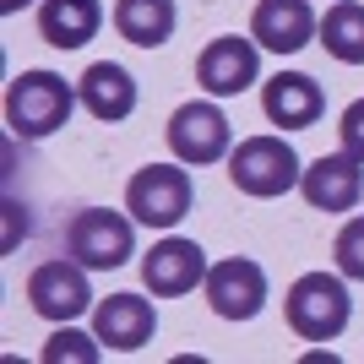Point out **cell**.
Segmentation results:
<instances>
[{
    "instance_id": "15",
    "label": "cell",
    "mask_w": 364,
    "mask_h": 364,
    "mask_svg": "<svg viewBox=\"0 0 364 364\" xmlns=\"http://www.w3.org/2000/svg\"><path fill=\"white\" fill-rule=\"evenodd\" d=\"M76 98L87 104L92 120L120 125V120H131V109H136V76L125 71V65H114V60H98V65H87V71H82Z\"/></svg>"
},
{
    "instance_id": "7",
    "label": "cell",
    "mask_w": 364,
    "mask_h": 364,
    "mask_svg": "<svg viewBox=\"0 0 364 364\" xmlns=\"http://www.w3.org/2000/svg\"><path fill=\"white\" fill-rule=\"evenodd\" d=\"M201 289H207L213 316H223V321H256L261 310H267V272H261L250 256L213 261Z\"/></svg>"
},
{
    "instance_id": "20",
    "label": "cell",
    "mask_w": 364,
    "mask_h": 364,
    "mask_svg": "<svg viewBox=\"0 0 364 364\" xmlns=\"http://www.w3.org/2000/svg\"><path fill=\"white\" fill-rule=\"evenodd\" d=\"M60 359H76V364H92L98 359V332L92 337H82V332H71V326H60V332L44 343V364H60Z\"/></svg>"
},
{
    "instance_id": "6",
    "label": "cell",
    "mask_w": 364,
    "mask_h": 364,
    "mask_svg": "<svg viewBox=\"0 0 364 364\" xmlns=\"http://www.w3.org/2000/svg\"><path fill=\"white\" fill-rule=\"evenodd\" d=\"M168 152L191 168H207V164H223L228 152H234V125L218 104L207 98H191L168 114Z\"/></svg>"
},
{
    "instance_id": "2",
    "label": "cell",
    "mask_w": 364,
    "mask_h": 364,
    "mask_svg": "<svg viewBox=\"0 0 364 364\" xmlns=\"http://www.w3.org/2000/svg\"><path fill=\"white\" fill-rule=\"evenodd\" d=\"M283 316H289L294 337H304V343H337V337L348 332V316H353L348 277L343 272L294 277V289L283 294Z\"/></svg>"
},
{
    "instance_id": "21",
    "label": "cell",
    "mask_w": 364,
    "mask_h": 364,
    "mask_svg": "<svg viewBox=\"0 0 364 364\" xmlns=\"http://www.w3.org/2000/svg\"><path fill=\"white\" fill-rule=\"evenodd\" d=\"M337 141H343V152L364 158V98H353V104L343 109V120H337Z\"/></svg>"
},
{
    "instance_id": "14",
    "label": "cell",
    "mask_w": 364,
    "mask_h": 364,
    "mask_svg": "<svg viewBox=\"0 0 364 364\" xmlns=\"http://www.w3.org/2000/svg\"><path fill=\"white\" fill-rule=\"evenodd\" d=\"M261 109L267 120L283 125V131H310V125L326 114V92H321L316 76L304 71H277L267 87H261Z\"/></svg>"
},
{
    "instance_id": "4",
    "label": "cell",
    "mask_w": 364,
    "mask_h": 364,
    "mask_svg": "<svg viewBox=\"0 0 364 364\" xmlns=\"http://www.w3.org/2000/svg\"><path fill=\"white\" fill-rule=\"evenodd\" d=\"M65 256H76L87 272H114L136 256V218L109 213V207H82L65 223Z\"/></svg>"
},
{
    "instance_id": "9",
    "label": "cell",
    "mask_w": 364,
    "mask_h": 364,
    "mask_svg": "<svg viewBox=\"0 0 364 364\" xmlns=\"http://www.w3.org/2000/svg\"><path fill=\"white\" fill-rule=\"evenodd\" d=\"M207 250H201L196 240H180V234H168V240H158L141 256V283H147L152 299H180V294H191L196 283H207Z\"/></svg>"
},
{
    "instance_id": "11",
    "label": "cell",
    "mask_w": 364,
    "mask_h": 364,
    "mask_svg": "<svg viewBox=\"0 0 364 364\" xmlns=\"http://www.w3.org/2000/svg\"><path fill=\"white\" fill-rule=\"evenodd\" d=\"M256 76H261V55H256L250 38H240V33L213 38V44L201 49V60H196V82L213 92V98H234V92H245Z\"/></svg>"
},
{
    "instance_id": "13",
    "label": "cell",
    "mask_w": 364,
    "mask_h": 364,
    "mask_svg": "<svg viewBox=\"0 0 364 364\" xmlns=\"http://www.w3.org/2000/svg\"><path fill=\"white\" fill-rule=\"evenodd\" d=\"M92 332H98V343H109V348L136 353V348H147L152 332H158V310H152V299H141V294H109V299H98V310H92Z\"/></svg>"
},
{
    "instance_id": "8",
    "label": "cell",
    "mask_w": 364,
    "mask_h": 364,
    "mask_svg": "<svg viewBox=\"0 0 364 364\" xmlns=\"http://www.w3.org/2000/svg\"><path fill=\"white\" fill-rule=\"evenodd\" d=\"M28 304L38 310L44 321H55V326H65V321H76L82 310L92 304V283H87V267L76 256L65 261H44V267H33L28 277Z\"/></svg>"
},
{
    "instance_id": "5",
    "label": "cell",
    "mask_w": 364,
    "mask_h": 364,
    "mask_svg": "<svg viewBox=\"0 0 364 364\" xmlns=\"http://www.w3.org/2000/svg\"><path fill=\"white\" fill-rule=\"evenodd\" d=\"M191 207H196V185H191V168L180 164H147L125 185V213L141 228H174Z\"/></svg>"
},
{
    "instance_id": "1",
    "label": "cell",
    "mask_w": 364,
    "mask_h": 364,
    "mask_svg": "<svg viewBox=\"0 0 364 364\" xmlns=\"http://www.w3.org/2000/svg\"><path fill=\"white\" fill-rule=\"evenodd\" d=\"M71 109H76V87L60 71H22V76H11V87H6V125H11V136H22V141L55 136V131L71 120Z\"/></svg>"
},
{
    "instance_id": "10",
    "label": "cell",
    "mask_w": 364,
    "mask_h": 364,
    "mask_svg": "<svg viewBox=\"0 0 364 364\" xmlns=\"http://www.w3.org/2000/svg\"><path fill=\"white\" fill-rule=\"evenodd\" d=\"M299 191L316 213H353L364 196V158L353 152H321L299 174Z\"/></svg>"
},
{
    "instance_id": "17",
    "label": "cell",
    "mask_w": 364,
    "mask_h": 364,
    "mask_svg": "<svg viewBox=\"0 0 364 364\" xmlns=\"http://www.w3.org/2000/svg\"><path fill=\"white\" fill-rule=\"evenodd\" d=\"M174 0H114V33L136 49H164L174 38Z\"/></svg>"
},
{
    "instance_id": "16",
    "label": "cell",
    "mask_w": 364,
    "mask_h": 364,
    "mask_svg": "<svg viewBox=\"0 0 364 364\" xmlns=\"http://www.w3.org/2000/svg\"><path fill=\"white\" fill-rule=\"evenodd\" d=\"M104 28V0H44L38 6V33L55 49H82Z\"/></svg>"
},
{
    "instance_id": "22",
    "label": "cell",
    "mask_w": 364,
    "mask_h": 364,
    "mask_svg": "<svg viewBox=\"0 0 364 364\" xmlns=\"http://www.w3.org/2000/svg\"><path fill=\"white\" fill-rule=\"evenodd\" d=\"M16 6H28V0H0V11H16Z\"/></svg>"
},
{
    "instance_id": "19",
    "label": "cell",
    "mask_w": 364,
    "mask_h": 364,
    "mask_svg": "<svg viewBox=\"0 0 364 364\" xmlns=\"http://www.w3.org/2000/svg\"><path fill=\"white\" fill-rule=\"evenodd\" d=\"M332 256H337V272L348 277V283H364V218H348V223L337 228Z\"/></svg>"
},
{
    "instance_id": "12",
    "label": "cell",
    "mask_w": 364,
    "mask_h": 364,
    "mask_svg": "<svg viewBox=\"0 0 364 364\" xmlns=\"http://www.w3.org/2000/svg\"><path fill=\"white\" fill-rule=\"evenodd\" d=\"M316 28L310 0H256L250 11V38L272 55H299L304 44H316Z\"/></svg>"
},
{
    "instance_id": "3",
    "label": "cell",
    "mask_w": 364,
    "mask_h": 364,
    "mask_svg": "<svg viewBox=\"0 0 364 364\" xmlns=\"http://www.w3.org/2000/svg\"><path fill=\"white\" fill-rule=\"evenodd\" d=\"M299 174H304V164L283 136H245L228 152V180H234L240 196H256V201L289 196L299 185Z\"/></svg>"
},
{
    "instance_id": "18",
    "label": "cell",
    "mask_w": 364,
    "mask_h": 364,
    "mask_svg": "<svg viewBox=\"0 0 364 364\" xmlns=\"http://www.w3.org/2000/svg\"><path fill=\"white\" fill-rule=\"evenodd\" d=\"M316 38L332 60L364 65V6L359 0H332L326 16H321V28H316Z\"/></svg>"
}]
</instances>
